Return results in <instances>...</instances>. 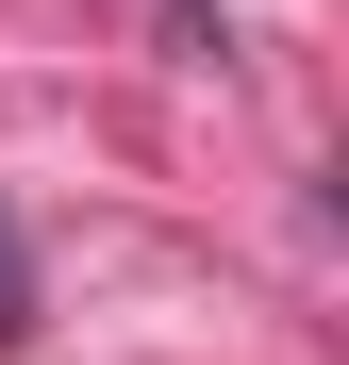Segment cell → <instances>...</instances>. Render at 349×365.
<instances>
[{
    "label": "cell",
    "instance_id": "obj_1",
    "mask_svg": "<svg viewBox=\"0 0 349 365\" xmlns=\"http://www.w3.org/2000/svg\"><path fill=\"white\" fill-rule=\"evenodd\" d=\"M17 299H34V282H17V232H0V332H17Z\"/></svg>",
    "mask_w": 349,
    "mask_h": 365
}]
</instances>
